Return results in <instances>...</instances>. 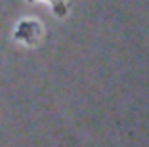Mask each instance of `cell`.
Wrapping results in <instances>:
<instances>
[{"label":"cell","instance_id":"cell-1","mask_svg":"<svg viewBox=\"0 0 149 147\" xmlns=\"http://www.w3.org/2000/svg\"><path fill=\"white\" fill-rule=\"evenodd\" d=\"M40 23L36 21H23L19 23L17 31H15V36H17L21 42H27V44H35L36 40L40 38Z\"/></svg>","mask_w":149,"mask_h":147}]
</instances>
